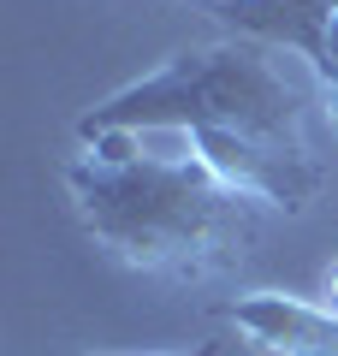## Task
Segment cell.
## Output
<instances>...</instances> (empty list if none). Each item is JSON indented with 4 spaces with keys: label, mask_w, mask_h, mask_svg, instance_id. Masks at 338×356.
<instances>
[{
    "label": "cell",
    "mask_w": 338,
    "mask_h": 356,
    "mask_svg": "<svg viewBox=\"0 0 338 356\" xmlns=\"http://www.w3.org/2000/svg\"><path fill=\"white\" fill-rule=\"evenodd\" d=\"M208 6H220V0H208Z\"/></svg>",
    "instance_id": "obj_9"
},
{
    "label": "cell",
    "mask_w": 338,
    "mask_h": 356,
    "mask_svg": "<svg viewBox=\"0 0 338 356\" xmlns=\"http://www.w3.org/2000/svg\"><path fill=\"white\" fill-rule=\"evenodd\" d=\"M214 13L238 36L261 48H297L314 72H326V36H332L338 0H220Z\"/></svg>",
    "instance_id": "obj_4"
},
{
    "label": "cell",
    "mask_w": 338,
    "mask_h": 356,
    "mask_svg": "<svg viewBox=\"0 0 338 356\" xmlns=\"http://www.w3.org/2000/svg\"><path fill=\"white\" fill-rule=\"evenodd\" d=\"M72 356H89V350H72ZM161 356H220V344L202 339V344H190V350H161Z\"/></svg>",
    "instance_id": "obj_5"
},
{
    "label": "cell",
    "mask_w": 338,
    "mask_h": 356,
    "mask_svg": "<svg viewBox=\"0 0 338 356\" xmlns=\"http://www.w3.org/2000/svg\"><path fill=\"white\" fill-rule=\"evenodd\" d=\"M326 113H332V125H338V72L326 77Z\"/></svg>",
    "instance_id": "obj_7"
},
{
    "label": "cell",
    "mask_w": 338,
    "mask_h": 356,
    "mask_svg": "<svg viewBox=\"0 0 338 356\" xmlns=\"http://www.w3.org/2000/svg\"><path fill=\"white\" fill-rule=\"evenodd\" d=\"M326 297H332L326 309H338V267H332V280H326Z\"/></svg>",
    "instance_id": "obj_8"
},
{
    "label": "cell",
    "mask_w": 338,
    "mask_h": 356,
    "mask_svg": "<svg viewBox=\"0 0 338 356\" xmlns=\"http://www.w3.org/2000/svg\"><path fill=\"white\" fill-rule=\"evenodd\" d=\"M113 131H178L225 184L291 214L309 208L321 191V161L303 143V89L250 36L178 48L161 72L125 83L77 119V143Z\"/></svg>",
    "instance_id": "obj_1"
},
{
    "label": "cell",
    "mask_w": 338,
    "mask_h": 356,
    "mask_svg": "<svg viewBox=\"0 0 338 356\" xmlns=\"http://www.w3.org/2000/svg\"><path fill=\"white\" fill-rule=\"evenodd\" d=\"M65 191L113 261L161 280H208L261 238V196L225 184L196 149L143 154V137L125 131L83 143L65 166Z\"/></svg>",
    "instance_id": "obj_2"
},
{
    "label": "cell",
    "mask_w": 338,
    "mask_h": 356,
    "mask_svg": "<svg viewBox=\"0 0 338 356\" xmlns=\"http://www.w3.org/2000/svg\"><path fill=\"white\" fill-rule=\"evenodd\" d=\"M220 315L273 356H338V309H326V303H303V297H285V291H255V297L225 303Z\"/></svg>",
    "instance_id": "obj_3"
},
{
    "label": "cell",
    "mask_w": 338,
    "mask_h": 356,
    "mask_svg": "<svg viewBox=\"0 0 338 356\" xmlns=\"http://www.w3.org/2000/svg\"><path fill=\"white\" fill-rule=\"evenodd\" d=\"M338 72V18H332V36H326V72L321 77H332Z\"/></svg>",
    "instance_id": "obj_6"
}]
</instances>
